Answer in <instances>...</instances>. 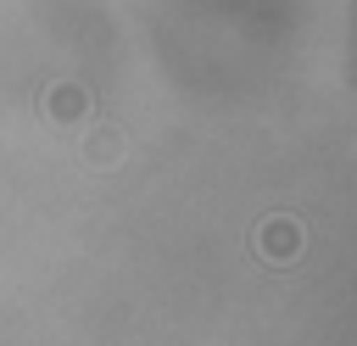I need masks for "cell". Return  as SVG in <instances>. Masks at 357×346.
Instances as JSON below:
<instances>
[{"instance_id":"obj_2","label":"cell","mask_w":357,"mask_h":346,"mask_svg":"<svg viewBox=\"0 0 357 346\" xmlns=\"http://www.w3.org/2000/svg\"><path fill=\"white\" fill-rule=\"evenodd\" d=\"M45 112H50V123H78L84 112H89V95L78 89V84H50L45 89V100H39Z\"/></svg>"},{"instance_id":"obj_1","label":"cell","mask_w":357,"mask_h":346,"mask_svg":"<svg viewBox=\"0 0 357 346\" xmlns=\"http://www.w3.org/2000/svg\"><path fill=\"white\" fill-rule=\"evenodd\" d=\"M257 257L262 262H273V268H290L296 257H301V223L296 218H268L262 229H257Z\"/></svg>"},{"instance_id":"obj_3","label":"cell","mask_w":357,"mask_h":346,"mask_svg":"<svg viewBox=\"0 0 357 346\" xmlns=\"http://www.w3.org/2000/svg\"><path fill=\"white\" fill-rule=\"evenodd\" d=\"M117 145H123V140H117L112 128H100V134L84 145V156H89V162H100V167H112V162H117Z\"/></svg>"}]
</instances>
